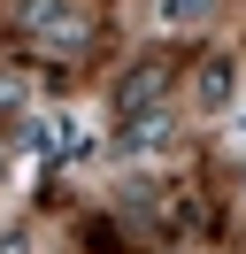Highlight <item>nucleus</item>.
Instances as JSON below:
<instances>
[{
	"label": "nucleus",
	"mask_w": 246,
	"mask_h": 254,
	"mask_svg": "<svg viewBox=\"0 0 246 254\" xmlns=\"http://www.w3.org/2000/svg\"><path fill=\"white\" fill-rule=\"evenodd\" d=\"M23 31L46 39V47H92V31H100V23H92L77 0H23Z\"/></svg>",
	"instance_id": "nucleus-1"
},
{
	"label": "nucleus",
	"mask_w": 246,
	"mask_h": 254,
	"mask_svg": "<svg viewBox=\"0 0 246 254\" xmlns=\"http://www.w3.org/2000/svg\"><path fill=\"white\" fill-rule=\"evenodd\" d=\"M162 93H169V62H138L131 77L116 85V116H123V124H131V116H154Z\"/></svg>",
	"instance_id": "nucleus-2"
},
{
	"label": "nucleus",
	"mask_w": 246,
	"mask_h": 254,
	"mask_svg": "<svg viewBox=\"0 0 246 254\" xmlns=\"http://www.w3.org/2000/svg\"><path fill=\"white\" fill-rule=\"evenodd\" d=\"M231 100V62H208L200 69V108H223Z\"/></svg>",
	"instance_id": "nucleus-3"
},
{
	"label": "nucleus",
	"mask_w": 246,
	"mask_h": 254,
	"mask_svg": "<svg viewBox=\"0 0 246 254\" xmlns=\"http://www.w3.org/2000/svg\"><path fill=\"white\" fill-rule=\"evenodd\" d=\"M162 16L169 23H192V16H208V0H162Z\"/></svg>",
	"instance_id": "nucleus-4"
}]
</instances>
